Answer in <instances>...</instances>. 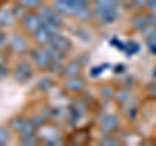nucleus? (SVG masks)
<instances>
[{"label":"nucleus","mask_w":156,"mask_h":146,"mask_svg":"<svg viewBox=\"0 0 156 146\" xmlns=\"http://www.w3.org/2000/svg\"><path fill=\"white\" fill-rule=\"evenodd\" d=\"M117 140L115 138H105L104 141H101V145H117Z\"/></svg>","instance_id":"31"},{"label":"nucleus","mask_w":156,"mask_h":146,"mask_svg":"<svg viewBox=\"0 0 156 146\" xmlns=\"http://www.w3.org/2000/svg\"><path fill=\"white\" fill-rule=\"evenodd\" d=\"M4 61H5V60H4V56L2 55V53H0V65L4 64Z\"/></svg>","instance_id":"34"},{"label":"nucleus","mask_w":156,"mask_h":146,"mask_svg":"<svg viewBox=\"0 0 156 146\" xmlns=\"http://www.w3.org/2000/svg\"><path fill=\"white\" fill-rule=\"evenodd\" d=\"M14 21V16L12 11H7V9H0V26L7 27L11 26Z\"/></svg>","instance_id":"13"},{"label":"nucleus","mask_w":156,"mask_h":146,"mask_svg":"<svg viewBox=\"0 0 156 146\" xmlns=\"http://www.w3.org/2000/svg\"><path fill=\"white\" fill-rule=\"evenodd\" d=\"M80 2H83V3H90V0H80Z\"/></svg>","instance_id":"35"},{"label":"nucleus","mask_w":156,"mask_h":146,"mask_svg":"<svg viewBox=\"0 0 156 146\" xmlns=\"http://www.w3.org/2000/svg\"><path fill=\"white\" fill-rule=\"evenodd\" d=\"M30 55H31V59L34 61V64H35L38 68H41V69L48 68L50 63L52 61L51 57H50V53H48V51H47V48L46 50H43V48H34Z\"/></svg>","instance_id":"3"},{"label":"nucleus","mask_w":156,"mask_h":146,"mask_svg":"<svg viewBox=\"0 0 156 146\" xmlns=\"http://www.w3.org/2000/svg\"><path fill=\"white\" fill-rule=\"evenodd\" d=\"M130 2L133 3L136 8H146V7H148L151 0H130Z\"/></svg>","instance_id":"27"},{"label":"nucleus","mask_w":156,"mask_h":146,"mask_svg":"<svg viewBox=\"0 0 156 146\" xmlns=\"http://www.w3.org/2000/svg\"><path fill=\"white\" fill-rule=\"evenodd\" d=\"M62 69H64V65H62V61H58V60H52L50 63V65H48V71H50L51 73H60L62 72Z\"/></svg>","instance_id":"22"},{"label":"nucleus","mask_w":156,"mask_h":146,"mask_svg":"<svg viewBox=\"0 0 156 146\" xmlns=\"http://www.w3.org/2000/svg\"><path fill=\"white\" fill-rule=\"evenodd\" d=\"M147 91H148V94H150L151 97L156 98V84H151V85L147 87Z\"/></svg>","instance_id":"29"},{"label":"nucleus","mask_w":156,"mask_h":146,"mask_svg":"<svg viewBox=\"0 0 156 146\" xmlns=\"http://www.w3.org/2000/svg\"><path fill=\"white\" fill-rule=\"evenodd\" d=\"M131 25H133L138 31H142L144 27L148 26V22L146 20V16H142V17H134L133 21H131Z\"/></svg>","instance_id":"19"},{"label":"nucleus","mask_w":156,"mask_h":146,"mask_svg":"<svg viewBox=\"0 0 156 146\" xmlns=\"http://www.w3.org/2000/svg\"><path fill=\"white\" fill-rule=\"evenodd\" d=\"M70 114L73 116V119L74 120H80L82 116L85 115V107L82 106L81 103H74L72 106L70 108Z\"/></svg>","instance_id":"18"},{"label":"nucleus","mask_w":156,"mask_h":146,"mask_svg":"<svg viewBox=\"0 0 156 146\" xmlns=\"http://www.w3.org/2000/svg\"><path fill=\"white\" fill-rule=\"evenodd\" d=\"M42 134H43V137L46 138V142L48 145H58V144L62 142V138H61L60 133H58L57 130L52 129V128H46L42 132Z\"/></svg>","instance_id":"10"},{"label":"nucleus","mask_w":156,"mask_h":146,"mask_svg":"<svg viewBox=\"0 0 156 146\" xmlns=\"http://www.w3.org/2000/svg\"><path fill=\"white\" fill-rule=\"evenodd\" d=\"M121 5V0H94V8H115Z\"/></svg>","instance_id":"14"},{"label":"nucleus","mask_w":156,"mask_h":146,"mask_svg":"<svg viewBox=\"0 0 156 146\" xmlns=\"http://www.w3.org/2000/svg\"><path fill=\"white\" fill-rule=\"evenodd\" d=\"M14 80L20 84H25L33 77V67L30 65V63L27 61H21L16 67V69L13 72Z\"/></svg>","instance_id":"2"},{"label":"nucleus","mask_w":156,"mask_h":146,"mask_svg":"<svg viewBox=\"0 0 156 146\" xmlns=\"http://www.w3.org/2000/svg\"><path fill=\"white\" fill-rule=\"evenodd\" d=\"M48 46L55 48V50H57V51H61V52L66 53V52H69L72 50L73 43H72V41L69 39V38L61 35V34H57V35H55L51 39V42H50V45Z\"/></svg>","instance_id":"4"},{"label":"nucleus","mask_w":156,"mask_h":146,"mask_svg":"<svg viewBox=\"0 0 156 146\" xmlns=\"http://www.w3.org/2000/svg\"><path fill=\"white\" fill-rule=\"evenodd\" d=\"M52 86H53V80L48 76L42 77V78L38 81V89L42 91H48Z\"/></svg>","instance_id":"17"},{"label":"nucleus","mask_w":156,"mask_h":146,"mask_svg":"<svg viewBox=\"0 0 156 146\" xmlns=\"http://www.w3.org/2000/svg\"><path fill=\"white\" fill-rule=\"evenodd\" d=\"M64 76L68 78H72V77H78L82 73V64L78 61H72L68 63L66 65H64V69H62Z\"/></svg>","instance_id":"9"},{"label":"nucleus","mask_w":156,"mask_h":146,"mask_svg":"<svg viewBox=\"0 0 156 146\" xmlns=\"http://www.w3.org/2000/svg\"><path fill=\"white\" fill-rule=\"evenodd\" d=\"M11 140V134H9V130L4 126H0V146L5 145L8 141Z\"/></svg>","instance_id":"25"},{"label":"nucleus","mask_w":156,"mask_h":146,"mask_svg":"<svg viewBox=\"0 0 156 146\" xmlns=\"http://www.w3.org/2000/svg\"><path fill=\"white\" fill-rule=\"evenodd\" d=\"M5 41H7V37H5V34H4V31L0 29V47H2L4 43H5Z\"/></svg>","instance_id":"32"},{"label":"nucleus","mask_w":156,"mask_h":146,"mask_svg":"<svg viewBox=\"0 0 156 146\" xmlns=\"http://www.w3.org/2000/svg\"><path fill=\"white\" fill-rule=\"evenodd\" d=\"M35 142H37V136L34 133L22 134V137H21V144L22 145H35Z\"/></svg>","instance_id":"24"},{"label":"nucleus","mask_w":156,"mask_h":146,"mask_svg":"<svg viewBox=\"0 0 156 146\" xmlns=\"http://www.w3.org/2000/svg\"><path fill=\"white\" fill-rule=\"evenodd\" d=\"M116 99L122 104H130V102L133 100V94L129 90H121L116 93Z\"/></svg>","instance_id":"15"},{"label":"nucleus","mask_w":156,"mask_h":146,"mask_svg":"<svg viewBox=\"0 0 156 146\" xmlns=\"http://www.w3.org/2000/svg\"><path fill=\"white\" fill-rule=\"evenodd\" d=\"M95 13V17H98L103 24H113L121 17V7L115 8H92Z\"/></svg>","instance_id":"1"},{"label":"nucleus","mask_w":156,"mask_h":146,"mask_svg":"<svg viewBox=\"0 0 156 146\" xmlns=\"http://www.w3.org/2000/svg\"><path fill=\"white\" fill-rule=\"evenodd\" d=\"M47 51H48V53H50L51 60L62 61V60H64V57H65V53H64V52L57 51V50H55V48H52V47H48V48H47Z\"/></svg>","instance_id":"21"},{"label":"nucleus","mask_w":156,"mask_h":146,"mask_svg":"<svg viewBox=\"0 0 156 146\" xmlns=\"http://www.w3.org/2000/svg\"><path fill=\"white\" fill-rule=\"evenodd\" d=\"M8 76V69H7V67H4V64L0 65V80H3L4 77H7Z\"/></svg>","instance_id":"30"},{"label":"nucleus","mask_w":156,"mask_h":146,"mask_svg":"<svg viewBox=\"0 0 156 146\" xmlns=\"http://www.w3.org/2000/svg\"><path fill=\"white\" fill-rule=\"evenodd\" d=\"M140 33H142V35H143L148 42L156 43V27H155V26L148 25L147 27H144Z\"/></svg>","instance_id":"16"},{"label":"nucleus","mask_w":156,"mask_h":146,"mask_svg":"<svg viewBox=\"0 0 156 146\" xmlns=\"http://www.w3.org/2000/svg\"><path fill=\"white\" fill-rule=\"evenodd\" d=\"M148 8L151 9V12L156 13V0H151L150 4H148Z\"/></svg>","instance_id":"33"},{"label":"nucleus","mask_w":156,"mask_h":146,"mask_svg":"<svg viewBox=\"0 0 156 146\" xmlns=\"http://www.w3.org/2000/svg\"><path fill=\"white\" fill-rule=\"evenodd\" d=\"M99 123H100V126L104 130H107V132H113V130H116L119 128L120 120L113 114H104V115L100 116Z\"/></svg>","instance_id":"7"},{"label":"nucleus","mask_w":156,"mask_h":146,"mask_svg":"<svg viewBox=\"0 0 156 146\" xmlns=\"http://www.w3.org/2000/svg\"><path fill=\"white\" fill-rule=\"evenodd\" d=\"M146 20H147L148 25L156 27V13L151 12V13H148V14H146Z\"/></svg>","instance_id":"28"},{"label":"nucleus","mask_w":156,"mask_h":146,"mask_svg":"<svg viewBox=\"0 0 156 146\" xmlns=\"http://www.w3.org/2000/svg\"><path fill=\"white\" fill-rule=\"evenodd\" d=\"M18 4L26 9H34V8H39L42 4V0H17Z\"/></svg>","instance_id":"20"},{"label":"nucleus","mask_w":156,"mask_h":146,"mask_svg":"<svg viewBox=\"0 0 156 146\" xmlns=\"http://www.w3.org/2000/svg\"><path fill=\"white\" fill-rule=\"evenodd\" d=\"M52 38H53V35L43 26L34 31V39H35L39 45H50Z\"/></svg>","instance_id":"11"},{"label":"nucleus","mask_w":156,"mask_h":146,"mask_svg":"<svg viewBox=\"0 0 156 146\" xmlns=\"http://www.w3.org/2000/svg\"><path fill=\"white\" fill-rule=\"evenodd\" d=\"M8 42H9V46H11L12 51H14L16 53L22 55V53H25L27 51V43L25 41V38L18 35V34H13V35H11Z\"/></svg>","instance_id":"8"},{"label":"nucleus","mask_w":156,"mask_h":146,"mask_svg":"<svg viewBox=\"0 0 156 146\" xmlns=\"http://www.w3.org/2000/svg\"><path fill=\"white\" fill-rule=\"evenodd\" d=\"M66 89L70 91H74V93H78V91H82L86 86V82L83 78H81L80 76L78 77H72V78H68L66 81Z\"/></svg>","instance_id":"12"},{"label":"nucleus","mask_w":156,"mask_h":146,"mask_svg":"<svg viewBox=\"0 0 156 146\" xmlns=\"http://www.w3.org/2000/svg\"><path fill=\"white\" fill-rule=\"evenodd\" d=\"M25 9H26V8H23V7H17V8H13L12 13H13L14 18H22V20H23V17L26 16V14H25Z\"/></svg>","instance_id":"26"},{"label":"nucleus","mask_w":156,"mask_h":146,"mask_svg":"<svg viewBox=\"0 0 156 146\" xmlns=\"http://www.w3.org/2000/svg\"><path fill=\"white\" fill-rule=\"evenodd\" d=\"M100 93H101V97H104V98H113L116 97V91L113 89V86H109V85H105L100 89Z\"/></svg>","instance_id":"23"},{"label":"nucleus","mask_w":156,"mask_h":146,"mask_svg":"<svg viewBox=\"0 0 156 146\" xmlns=\"http://www.w3.org/2000/svg\"><path fill=\"white\" fill-rule=\"evenodd\" d=\"M39 14L41 17L46 22H51V24H55V25L61 26L64 24V20H62V16L58 12H56L53 8H47V7H43L39 9Z\"/></svg>","instance_id":"5"},{"label":"nucleus","mask_w":156,"mask_h":146,"mask_svg":"<svg viewBox=\"0 0 156 146\" xmlns=\"http://www.w3.org/2000/svg\"><path fill=\"white\" fill-rule=\"evenodd\" d=\"M44 24V20L41 17V14L37 13H29L23 17V25L29 31H35L38 29H41Z\"/></svg>","instance_id":"6"}]
</instances>
